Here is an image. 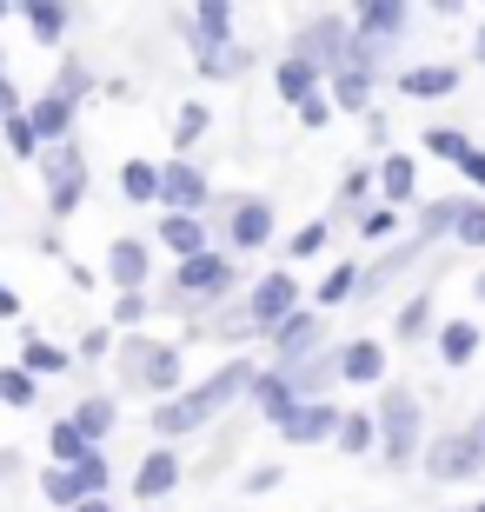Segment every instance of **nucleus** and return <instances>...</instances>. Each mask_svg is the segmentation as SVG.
<instances>
[{"label":"nucleus","mask_w":485,"mask_h":512,"mask_svg":"<svg viewBox=\"0 0 485 512\" xmlns=\"http://www.w3.org/2000/svg\"><path fill=\"white\" fill-rule=\"evenodd\" d=\"M373 439H379V453H386L392 473H399V466H412V453H419V399H412L406 386H386V393H379Z\"/></svg>","instance_id":"f257e3e1"},{"label":"nucleus","mask_w":485,"mask_h":512,"mask_svg":"<svg viewBox=\"0 0 485 512\" xmlns=\"http://www.w3.org/2000/svg\"><path fill=\"white\" fill-rule=\"evenodd\" d=\"M80 200H87V160H80L74 147H54L47 153V213L67 220Z\"/></svg>","instance_id":"f03ea898"},{"label":"nucleus","mask_w":485,"mask_h":512,"mask_svg":"<svg viewBox=\"0 0 485 512\" xmlns=\"http://www.w3.org/2000/svg\"><path fill=\"white\" fill-rule=\"evenodd\" d=\"M127 380L147 386V393H160V399H173V393H180V353H173V346L133 340L127 346Z\"/></svg>","instance_id":"7ed1b4c3"},{"label":"nucleus","mask_w":485,"mask_h":512,"mask_svg":"<svg viewBox=\"0 0 485 512\" xmlns=\"http://www.w3.org/2000/svg\"><path fill=\"white\" fill-rule=\"evenodd\" d=\"M233 286V260L226 253H193V260H180V273H173V300H213V293H226Z\"/></svg>","instance_id":"20e7f679"},{"label":"nucleus","mask_w":485,"mask_h":512,"mask_svg":"<svg viewBox=\"0 0 485 512\" xmlns=\"http://www.w3.org/2000/svg\"><path fill=\"white\" fill-rule=\"evenodd\" d=\"M246 313H253V326H260V333H273L286 313H299V286H293V273H266V280L253 286Z\"/></svg>","instance_id":"39448f33"},{"label":"nucleus","mask_w":485,"mask_h":512,"mask_svg":"<svg viewBox=\"0 0 485 512\" xmlns=\"http://www.w3.org/2000/svg\"><path fill=\"white\" fill-rule=\"evenodd\" d=\"M160 207L200 220V207H206V173L193 167V160H173V167H160Z\"/></svg>","instance_id":"423d86ee"},{"label":"nucleus","mask_w":485,"mask_h":512,"mask_svg":"<svg viewBox=\"0 0 485 512\" xmlns=\"http://www.w3.org/2000/svg\"><path fill=\"white\" fill-rule=\"evenodd\" d=\"M333 426H339V413L326 406V399H299L293 413L280 419L286 446H319V439H333Z\"/></svg>","instance_id":"0eeeda50"},{"label":"nucleus","mask_w":485,"mask_h":512,"mask_svg":"<svg viewBox=\"0 0 485 512\" xmlns=\"http://www.w3.org/2000/svg\"><path fill=\"white\" fill-rule=\"evenodd\" d=\"M293 60H306V67H339V60H346V27H339V20H313V27H306V34L293 40Z\"/></svg>","instance_id":"6e6552de"},{"label":"nucleus","mask_w":485,"mask_h":512,"mask_svg":"<svg viewBox=\"0 0 485 512\" xmlns=\"http://www.w3.org/2000/svg\"><path fill=\"white\" fill-rule=\"evenodd\" d=\"M426 473L432 479H472V473H485V466H479V453L466 446V433H446V439H432V446H426Z\"/></svg>","instance_id":"1a4fd4ad"},{"label":"nucleus","mask_w":485,"mask_h":512,"mask_svg":"<svg viewBox=\"0 0 485 512\" xmlns=\"http://www.w3.org/2000/svg\"><path fill=\"white\" fill-rule=\"evenodd\" d=\"M246 386H253V360H226V366H220V373H213L206 386H193V399H200V413L213 419L220 406H233V399H240Z\"/></svg>","instance_id":"9d476101"},{"label":"nucleus","mask_w":485,"mask_h":512,"mask_svg":"<svg viewBox=\"0 0 485 512\" xmlns=\"http://www.w3.org/2000/svg\"><path fill=\"white\" fill-rule=\"evenodd\" d=\"M27 127H34L40 147H67V133H74V100L67 94H40L34 114H27Z\"/></svg>","instance_id":"9b49d317"},{"label":"nucleus","mask_w":485,"mask_h":512,"mask_svg":"<svg viewBox=\"0 0 485 512\" xmlns=\"http://www.w3.org/2000/svg\"><path fill=\"white\" fill-rule=\"evenodd\" d=\"M226 240L233 247H266L273 240V207L266 200H240V207L226 213Z\"/></svg>","instance_id":"f8f14e48"},{"label":"nucleus","mask_w":485,"mask_h":512,"mask_svg":"<svg viewBox=\"0 0 485 512\" xmlns=\"http://www.w3.org/2000/svg\"><path fill=\"white\" fill-rule=\"evenodd\" d=\"M333 366L346 373V380L373 386V380H386V346H379V340H346V346L333 353Z\"/></svg>","instance_id":"ddd939ff"},{"label":"nucleus","mask_w":485,"mask_h":512,"mask_svg":"<svg viewBox=\"0 0 485 512\" xmlns=\"http://www.w3.org/2000/svg\"><path fill=\"white\" fill-rule=\"evenodd\" d=\"M173 486H180V453H173V446H160V453L140 459V473H133V493L140 499H167Z\"/></svg>","instance_id":"4468645a"},{"label":"nucleus","mask_w":485,"mask_h":512,"mask_svg":"<svg viewBox=\"0 0 485 512\" xmlns=\"http://www.w3.org/2000/svg\"><path fill=\"white\" fill-rule=\"evenodd\" d=\"M187 34H193L200 54H220L226 34H233V14H226L220 0H206V7H193V14H187Z\"/></svg>","instance_id":"2eb2a0df"},{"label":"nucleus","mask_w":485,"mask_h":512,"mask_svg":"<svg viewBox=\"0 0 485 512\" xmlns=\"http://www.w3.org/2000/svg\"><path fill=\"white\" fill-rule=\"evenodd\" d=\"M193 426H206V413H200V399H193V393H173V399L153 406V433H160V439H180V433H193Z\"/></svg>","instance_id":"dca6fc26"},{"label":"nucleus","mask_w":485,"mask_h":512,"mask_svg":"<svg viewBox=\"0 0 485 512\" xmlns=\"http://www.w3.org/2000/svg\"><path fill=\"white\" fill-rule=\"evenodd\" d=\"M107 280L120 286V293H140V286H147V247H140V240H113Z\"/></svg>","instance_id":"f3484780"},{"label":"nucleus","mask_w":485,"mask_h":512,"mask_svg":"<svg viewBox=\"0 0 485 512\" xmlns=\"http://www.w3.org/2000/svg\"><path fill=\"white\" fill-rule=\"evenodd\" d=\"M366 94H373V67L346 54L333 67V100H339V107H366Z\"/></svg>","instance_id":"a211bd4d"},{"label":"nucleus","mask_w":485,"mask_h":512,"mask_svg":"<svg viewBox=\"0 0 485 512\" xmlns=\"http://www.w3.org/2000/svg\"><path fill=\"white\" fill-rule=\"evenodd\" d=\"M313 340H319V320H313V313H286V320L273 326V346L286 353V366L306 360V346H313Z\"/></svg>","instance_id":"6ab92c4d"},{"label":"nucleus","mask_w":485,"mask_h":512,"mask_svg":"<svg viewBox=\"0 0 485 512\" xmlns=\"http://www.w3.org/2000/svg\"><path fill=\"white\" fill-rule=\"evenodd\" d=\"M246 393L260 399V413L273 419V426H280V419L299 406V399H293V386H286V373H253V386H246Z\"/></svg>","instance_id":"aec40b11"},{"label":"nucleus","mask_w":485,"mask_h":512,"mask_svg":"<svg viewBox=\"0 0 485 512\" xmlns=\"http://www.w3.org/2000/svg\"><path fill=\"white\" fill-rule=\"evenodd\" d=\"M160 240H167V247L180 253V260L206 253V227H200V220H187V213H167V220H160Z\"/></svg>","instance_id":"412c9836"},{"label":"nucleus","mask_w":485,"mask_h":512,"mask_svg":"<svg viewBox=\"0 0 485 512\" xmlns=\"http://www.w3.org/2000/svg\"><path fill=\"white\" fill-rule=\"evenodd\" d=\"M273 80H280V100H293V107H306V100L319 94V74L306 67V60H293V54L280 60V74H273Z\"/></svg>","instance_id":"4be33fe9"},{"label":"nucleus","mask_w":485,"mask_h":512,"mask_svg":"<svg viewBox=\"0 0 485 512\" xmlns=\"http://www.w3.org/2000/svg\"><path fill=\"white\" fill-rule=\"evenodd\" d=\"M452 87H459V67H406V74H399V94H452Z\"/></svg>","instance_id":"5701e85b"},{"label":"nucleus","mask_w":485,"mask_h":512,"mask_svg":"<svg viewBox=\"0 0 485 512\" xmlns=\"http://www.w3.org/2000/svg\"><path fill=\"white\" fill-rule=\"evenodd\" d=\"M379 187H386V207L392 213L412 200V160H406V153H386V160H379Z\"/></svg>","instance_id":"b1692460"},{"label":"nucleus","mask_w":485,"mask_h":512,"mask_svg":"<svg viewBox=\"0 0 485 512\" xmlns=\"http://www.w3.org/2000/svg\"><path fill=\"white\" fill-rule=\"evenodd\" d=\"M120 193H127V200H140V207H160V167L127 160V167H120Z\"/></svg>","instance_id":"393cba45"},{"label":"nucleus","mask_w":485,"mask_h":512,"mask_svg":"<svg viewBox=\"0 0 485 512\" xmlns=\"http://www.w3.org/2000/svg\"><path fill=\"white\" fill-rule=\"evenodd\" d=\"M472 353H479V326H472V320L439 326V360H446V366H466Z\"/></svg>","instance_id":"a878e982"},{"label":"nucleus","mask_w":485,"mask_h":512,"mask_svg":"<svg viewBox=\"0 0 485 512\" xmlns=\"http://www.w3.org/2000/svg\"><path fill=\"white\" fill-rule=\"evenodd\" d=\"M67 366H74V353H60V346H47V340L20 346V373H27V380H40V373H67Z\"/></svg>","instance_id":"bb28decb"},{"label":"nucleus","mask_w":485,"mask_h":512,"mask_svg":"<svg viewBox=\"0 0 485 512\" xmlns=\"http://www.w3.org/2000/svg\"><path fill=\"white\" fill-rule=\"evenodd\" d=\"M74 433L94 446V439H107L113 433V399H80L74 406Z\"/></svg>","instance_id":"cd10ccee"},{"label":"nucleus","mask_w":485,"mask_h":512,"mask_svg":"<svg viewBox=\"0 0 485 512\" xmlns=\"http://www.w3.org/2000/svg\"><path fill=\"white\" fill-rule=\"evenodd\" d=\"M67 479H74V493L80 499H100V493H107V459H100V453H87V459H74V466H67Z\"/></svg>","instance_id":"c85d7f7f"},{"label":"nucleus","mask_w":485,"mask_h":512,"mask_svg":"<svg viewBox=\"0 0 485 512\" xmlns=\"http://www.w3.org/2000/svg\"><path fill=\"white\" fill-rule=\"evenodd\" d=\"M20 14H27V27H34V34L47 40V47H54V40L67 34V7H54V0H34V7H20Z\"/></svg>","instance_id":"c756f323"},{"label":"nucleus","mask_w":485,"mask_h":512,"mask_svg":"<svg viewBox=\"0 0 485 512\" xmlns=\"http://www.w3.org/2000/svg\"><path fill=\"white\" fill-rule=\"evenodd\" d=\"M333 439H339V453H366L373 446V413H339Z\"/></svg>","instance_id":"7c9ffc66"},{"label":"nucleus","mask_w":485,"mask_h":512,"mask_svg":"<svg viewBox=\"0 0 485 512\" xmlns=\"http://www.w3.org/2000/svg\"><path fill=\"white\" fill-rule=\"evenodd\" d=\"M47 446H54V459H60V466H74V459H87V453H94V446H87V439L74 433V419H60L54 433H47Z\"/></svg>","instance_id":"2f4dec72"},{"label":"nucleus","mask_w":485,"mask_h":512,"mask_svg":"<svg viewBox=\"0 0 485 512\" xmlns=\"http://www.w3.org/2000/svg\"><path fill=\"white\" fill-rule=\"evenodd\" d=\"M426 153H439V160L459 167V160L472 153V140H466V133H452V127H426Z\"/></svg>","instance_id":"473e14b6"},{"label":"nucleus","mask_w":485,"mask_h":512,"mask_svg":"<svg viewBox=\"0 0 485 512\" xmlns=\"http://www.w3.org/2000/svg\"><path fill=\"white\" fill-rule=\"evenodd\" d=\"M246 60H253V54H246V47H233V40H226L220 54H200V74H213V80H226V74H240Z\"/></svg>","instance_id":"72a5a7b5"},{"label":"nucleus","mask_w":485,"mask_h":512,"mask_svg":"<svg viewBox=\"0 0 485 512\" xmlns=\"http://www.w3.org/2000/svg\"><path fill=\"white\" fill-rule=\"evenodd\" d=\"M452 240H459V247H485V207H459V220H452Z\"/></svg>","instance_id":"f704fd0d"},{"label":"nucleus","mask_w":485,"mask_h":512,"mask_svg":"<svg viewBox=\"0 0 485 512\" xmlns=\"http://www.w3.org/2000/svg\"><path fill=\"white\" fill-rule=\"evenodd\" d=\"M353 286H359V266H333V273L319 280V306H339Z\"/></svg>","instance_id":"c9c22d12"},{"label":"nucleus","mask_w":485,"mask_h":512,"mask_svg":"<svg viewBox=\"0 0 485 512\" xmlns=\"http://www.w3.org/2000/svg\"><path fill=\"white\" fill-rule=\"evenodd\" d=\"M0 133H7V147H14L20 160H34V153H40V140H34V127H27V114H7V120H0Z\"/></svg>","instance_id":"e433bc0d"},{"label":"nucleus","mask_w":485,"mask_h":512,"mask_svg":"<svg viewBox=\"0 0 485 512\" xmlns=\"http://www.w3.org/2000/svg\"><path fill=\"white\" fill-rule=\"evenodd\" d=\"M459 207H466V200H439V207H426V220H419V240H439V233H452Z\"/></svg>","instance_id":"4c0bfd02"},{"label":"nucleus","mask_w":485,"mask_h":512,"mask_svg":"<svg viewBox=\"0 0 485 512\" xmlns=\"http://www.w3.org/2000/svg\"><path fill=\"white\" fill-rule=\"evenodd\" d=\"M40 493H47V506H67V512L80 506V493H74V479H67V466H54V473L40 479Z\"/></svg>","instance_id":"58836bf2"},{"label":"nucleus","mask_w":485,"mask_h":512,"mask_svg":"<svg viewBox=\"0 0 485 512\" xmlns=\"http://www.w3.org/2000/svg\"><path fill=\"white\" fill-rule=\"evenodd\" d=\"M0 399H7V406H34V380H27L20 366H7V373H0Z\"/></svg>","instance_id":"ea45409f"},{"label":"nucleus","mask_w":485,"mask_h":512,"mask_svg":"<svg viewBox=\"0 0 485 512\" xmlns=\"http://www.w3.org/2000/svg\"><path fill=\"white\" fill-rule=\"evenodd\" d=\"M200 133H206V107L193 100V107H180V120H173V140H180V147H193Z\"/></svg>","instance_id":"a19ab883"},{"label":"nucleus","mask_w":485,"mask_h":512,"mask_svg":"<svg viewBox=\"0 0 485 512\" xmlns=\"http://www.w3.org/2000/svg\"><path fill=\"white\" fill-rule=\"evenodd\" d=\"M426 320H432V306H426V300H412L406 313H399V340H419V333H426Z\"/></svg>","instance_id":"79ce46f5"},{"label":"nucleus","mask_w":485,"mask_h":512,"mask_svg":"<svg viewBox=\"0 0 485 512\" xmlns=\"http://www.w3.org/2000/svg\"><path fill=\"white\" fill-rule=\"evenodd\" d=\"M113 320H120V326H140V320H147V300H140V293H120Z\"/></svg>","instance_id":"37998d69"},{"label":"nucleus","mask_w":485,"mask_h":512,"mask_svg":"<svg viewBox=\"0 0 485 512\" xmlns=\"http://www.w3.org/2000/svg\"><path fill=\"white\" fill-rule=\"evenodd\" d=\"M319 247H326V220H313V227L293 233V253H319Z\"/></svg>","instance_id":"c03bdc74"},{"label":"nucleus","mask_w":485,"mask_h":512,"mask_svg":"<svg viewBox=\"0 0 485 512\" xmlns=\"http://www.w3.org/2000/svg\"><path fill=\"white\" fill-rule=\"evenodd\" d=\"M399 227V213L392 207H379V213H366V240H386V233Z\"/></svg>","instance_id":"a18cd8bd"},{"label":"nucleus","mask_w":485,"mask_h":512,"mask_svg":"<svg viewBox=\"0 0 485 512\" xmlns=\"http://www.w3.org/2000/svg\"><path fill=\"white\" fill-rule=\"evenodd\" d=\"M299 120H306V127H326V120H333V100H306V107H299Z\"/></svg>","instance_id":"49530a36"},{"label":"nucleus","mask_w":485,"mask_h":512,"mask_svg":"<svg viewBox=\"0 0 485 512\" xmlns=\"http://www.w3.org/2000/svg\"><path fill=\"white\" fill-rule=\"evenodd\" d=\"M459 173H466L472 187H485V153H479V147H472V153H466V160H459Z\"/></svg>","instance_id":"de8ad7c7"},{"label":"nucleus","mask_w":485,"mask_h":512,"mask_svg":"<svg viewBox=\"0 0 485 512\" xmlns=\"http://www.w3.org/2000/svg\"><path fill=\"white\" fill-rule=\"evenodd\" d=\"M273 486H280V466H260V473L246 479V493H273Z\"/></svg>","instance_id":"09e8293b"},{"label":"nucleus","mask_w":485,"mask_h":512,"mask_svg":"<svg viewBox=\"0 0 485 512\" xmlns=\"http://www.w3.org/2000/svg\"><path fill=\"white\" fill-rule=\"evenodd\" d=\"M466 446H472V453H479V466H485V413H479V419H472V426H466Z\"/></svg>","instance_id":"8fccbe9b"},{"label":"nucleus","mask_w":485,"mask_h":512,"mask_svg":"<svg viewBox=\"0 0 485 512\" xmlns=\"http://www.w3.org/2000/svg\"><path fill=\"white\" fill-rule=\"evenodd\" d=\"M107 346H113V340H107V333H100V326H94V333H87V340H80V353H87V360H100V353H107Z\"/></svg>","instance_id":"3c124183"},{"label":"nucleus","mask_w":485,"mask_h":512,"mask_svg":"<svg viewBox=\"0 0 485 512\" xmlns=\"http://www.w3.org/2000/svg\"><path fill=\"white\" fill-rule=\"evenodd\" d=\"M7 114H20V94L7 87V74H0V120H7Z\"/></svg>","instance_id":"603ef678"},{"label":"nucleus","mask_w":485,"mask_h":512,"mask_svg":"<svg viewBox=\"0 0 485 512\" xmlns=\"http://www.w3.org/2000/svg\"><path fill=\"white\" fill-rule=\"evenodd\" d=\"M14 313H20V293H14V286H0V320H14Z\"/></svg>","instance_id":"864d4df0"},{"label":"nucleus","mask_w":485,"mask_h":512,"mask_svg":"<svg viewBox=\"0 0 485 512\" xmlns=\"http://www.w3.org/2000/svg\"><path fill=\"white\" fill-rule=\"evenodd\" d=\"M74 512H113V506H107V499H80Z\"/></svg>","instance_id":"5fc2aeb1"},{"label":"nucleus","mask_w":485,"mask_h":512,"mask_svg":"<svg viewBox=\"0 0 485 512\" xmlns=\"http://www.w3.org/2000/svg\"><path fill=\"white\" fill-rule=\"evenodd\" d=\"M472 60H485V27H479V47H472Z\"/></svg>","instance_id":"6e6d98bb"},{"label":"nucleus","mask_w":485,"mask_h":512,"mask_svg":"<svg viewBox=\"0 0 485 512\" xmlns=\"http://www.w3.org/2000/svg\"><path fill=\"white\" fill-rule=\"evenodd\" d=\"M7 14H14V7H7V0H0V20H7Z\"/></svg>","instance_id":"4d7b16f0"},{"label":"nucleus","mask_w":485,"mask_h":512,"mask_svg":"<svg viewBox=\"0 0 485 512\" xmlns=\"http://www.w3.org/2000/svg\"><path fill=\"white\" fill-rule=\"evenodd\" d=\"M7 466H14V459H7V453H0V473H7Z\"/></svg>","instance_id":"13d9d810"},{"label":"nucleus","mask_w":485,"mask_h":512,"mask_svg":"<svg viewBox=\"0 0 485 512\" xmlns=\"http://www.w3.org/2000/svg\"><path fill=\"white\" fill-rule=\"evenodd\" d=\"M479 300H485V273H479Z\"/></svg>","instance_id":"bf43d9fd"}]
</instances>
